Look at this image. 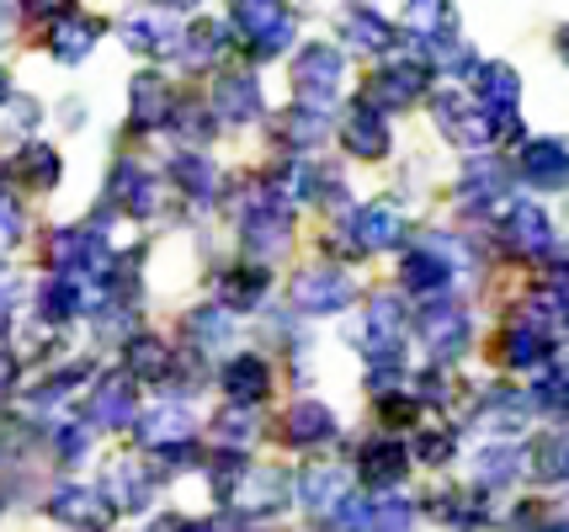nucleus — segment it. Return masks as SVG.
<instances>
[{"instance_id": "obj_31", "label": "nucleus", "mask_w": 569, "mask_h": 532, "mask_svg": "<svg viewBox=\"0 0 569 532\" xmlns=\"http://www.w3.org/2000/svg\"><path fill=\"white\" fill-rule=\"evenodd\" d=\"M410 522H416V511H410V501H378V506L368 511V532H410Z\"/></svg>"}, {"instance_id": "obj_8", "label": "nucleus", "mask_w": 569, "mask_h": 532, "mask_svg": "<svg viewBox=\"0 0 569 532\" xmlns=\"http://www.w3.org/2000/svg\"><path fill=\"white\" fill-rule=\"evenodd\" d=\"M267 389H272V368H267L256 352H240V357L223 362V394H229L234 410H250Z\"/></svg>"}, {"instance_id": "obj_29", "label": "nucleus", "mask_w": 569, "mask_h": 532, "mask_svg": "<svg viewBox=\"0 0 569 532\" xmlns=\"http://www.w3.org/2000/svg\"><path fill=\"white\" fill-rule=\"evenodd\" d=\"M187 335H198L192 347L213 352V347H223V341H229V314H223L219 304H202L198 314H187Z\"/></svg>"}, {"instance_id": "obj_1", "label": "nucleus", "mask_w": 569, "mask_h": 532, "mask_svg": "<svg viewBox=\"0 0 569 532\" xmlns=\"http://www.w3.org/2000/svg\"><path fill=\"white\" fill-rule=\"evenodd\" d=\"M293 76H298V107L325 112V107L341 97V80H347V53L336 49V43H303Z\"/></svg>"}, {"instance_id": "obj_17", "label": "nucleus", "mask_w": 569, "mask_h": 532, "mask_svg": "<svg viewBox=\"0 0 569 532\" xmlns=\"http://www.w3.org/2000/svg\"><path fill=\"white\" fill-rule=\"evenodd\" d=\"M452 278V261L447 255H431V251H416L405 255V267H399V282L410 288V293H421V299H437Z\"/></svg>"}, {"instance_id": "obj_32", "label": "nucleus", "mask_w": 569, "mask_h": 532, "mask_svg": "<svg viewBox=\"0 0 569 532\" xmlns=\"http://www.w3.org/2000/svg\"><path fill=\"white\" fill-rule=\"evenodd\" d=\"M22 177L32 181V187H53V181H59V154L43 150V144H27L22 150Z\"/></svg>"}, {"instance_id": "obj_14", "label": "nucleus", "mask_w": 569, "mask_h": 532, "mask_svg": "<svg viewBox=\"0 0 569 532\" xmlns=\"http://www.w3.org/2000/svg\"><path fill=\"white\" fill-rule=\"evenodd\" d=\"M171 107H176V91L160 76L133 80V128H139V133H154V128L171 123Z\"/></svg>"}, {"instance_id": "obj_12", "label": "nucleus", "mask_w": 569, "mask_h": 532, "mask_svg": "<svg viewBox=\"0 0 569 532\" xmlns=\"http://www.w3.org/2000/svg\"><path fill=\"white\" fill-rule=\"evenodd\" d=\"M357 469H362V480H368L372 490H389V484L405 480V469H410V453H405V442L372 436L368 448L357 453Z\"/></svg>"}, {"instance_id": "obj_27", "label": "nucleus", "mask_w": 569, "mask_h": 532, "mask_svg": "<svg viewBox=\"0 0 569 532\" xmlns=\"http://www.w3.org/2000/svg\"><path fill=\"white\" fill-rule=\"evenodd\" d=\"M431 511L442 516L447 528H458V532L485 528V522H490V516H485V501H479V495H437V501H431Z\"/></svg>"}, {"instance_id": "obj_37", "label": "nucleus", "mask_w": 569, "mask_h": 532, "mask_svg": "<svg viewBox=\"0 0 569 532\" xmlns=\"http://www.w3.org/2000/svg\"><path fill=\"white\" fill-rule=\"evenodd\" d=\"M559 532H569V522H559Z\"/></svg>"}, {"instance_id": "obj_35", "label": "nucleus", "mask_w": 569, "mask_h": 532, "mask_svg": "<svg viewBox=\"0 0 569 532\" xmlns=\"http://www.w3.org/2000/svg\"><path fill=\"white\" fill-rule=\"evenodd\" d=\"M559 53L569 59V27H559Z\"/></svg>"}, {"instance_id": "obj_36", "label": "nucleus", "mask_w": 569, "mask_h": 532, "mask_svg": "<svg viewBox=\"0 0 569 532\" xmlns=\"http://www.w3.org/2000/svg\"><path fill=\"white\" fill-rule=\"evenodd\" d=\"M11 102V86H6V76H0V107Z\"/></svg>"}, {"instance_id": "obj_25", "label": "nucleus", "mask_w": 569, "mask_h": 532, "mask_svg": "<svg viewBox=\"0 0 569 532\" xmlns=\"http://www.w3.org/2000/svg\"><path fill=\"white\" fill-rule=\"evenodd\" d=\"M341 484H347L341 469H303V474H298V501L309 511H325L336 495H341Z\"/></svg>"}, {"instance_id": "obj_10", "label": "nucleus", "mask_w": 569, "mask_h": 532, "mask_svg": "<svg viewBox=\"0 0 569 532\" xmlns=\"http://www.w3.org/2000/svg\"><path fill=\"white\" fill-rule=\"evenodd\" d=\"M506 229H511V245H517L527 261H543V255H553V224H548L543 208H532V203L506 208Z\"/></svg>"}, {"instance_id": "obj_20", "label": "nucleus", "mask_w": 569, "mask_h": 532, "mask_svg": "<svg viewBox=\"0 0 569 532\" xmlns=\"http://www.w3.org/2000/svg\"><path fill=\"white\" fill-rule=\"evenodd\" d=\"M506 181H511V171H506L500 160H479V165H469V171H463L458 198H463V203H473V208L500 203V198H506Z\"/></svg>"}, {"instance_id": "obj_28", "label": "nucleus", "mask_w": 569, "mask_h": 532, "mask_svg": "<svg viewBox=\"0 0 569 532\" xmlns=\"http://www.w3.org/2000/svg\"><path fill=\"white\" fill-rule=\"evenodd\" d=\"M368 511L372 506L362 495H347V490H341V495L325 506V532H368Z\"/></svg>"}, {"instance_id": "obj_21", "label": "nucleus", "mask_w": 569, "mask_h": 532, "mask_svg": "<svg viewBox=\"0 0 569 532\" xmlns=\"http://www.w3.org/2000/svg\"><path fill=\"white\" fill-rule=\"evenodd\" d=\"M246 501L256 506V516H277L288 506V474L282 469H246Z\"/></svg>"}, {"instance_id": "obj_24", "label": "nucleus", "mask_w": 569, "mask_h": 532, "mask_svg": "<svg viewBox=\"0 0 569 532\" xmlns=\"http://www.w3.org/2000/svg\"><path fill=\"white\" fill-rule=\"evenodd\" d=\"M517 474H527V453H521V448L500 442V448H485V453H479V484H485V490H500V484H511Z\"/></svg>"}, {"instance_id": "obj_22", "label": "nucleus", "mask_w": 569, "mask_h": 532, "mask_svg": "<svg viewBox=\"0 0 569 532\" xmlns=\"http://www.w3.org/2000/svg\"><path fill=\"white\" fill-rule=\"evenodd\" d=\"M330 436H336V415H330V410L315 405V400L293 405V415H288V442H298V448H320Z\"/></svg>"}, {"instance_id": "obj_6", "label": "nucleus", "mask_w": 569, "mask_h": 532, "mask_svg": "<svg viewBox=\"0 0 569 532\" xmlns=\"http://www.w3.org/2000/svg\"><path fill=\"white\" fill-rule=\"evenodd\" d=\"M293 304L303 314H336V309L351 304V278L341 267H309L293 282Z\"/></svg>"}, {"instance_id": "obj_13", "label": "nucleus", "mask_w": 569, "mask_h": 532, "mask_svg": "<svg viewBox=\"0 0 569 532\" xmlns=\"http://www.w3.org/2000/svg\"><path fill=\"white\" fill-rule=\"evenodd\" d=\"M86 426H133V379H101L86 405Z\"/></svg>"}, {"instance_id": "obj_9", "label": "nucleus", "mask_w": 569, "mask_h": 532, "mask_svg": "<svg viewBox=\"0 0 569 532\" xmlns=\"http://www.w3.org/2000/svg\"><path fill=\"white\" fill-rule=\"evenodd\" d=\"M267 112V102H261V86L250 76H219V86H213V118L219 123H256Z\"/></svg>"}, {"instance_id": "obj_26", "label": "nucleus", "mask_w": 569, "mask_h": 532, "mask_svg": "<svg viewBox=\"0 0 569 532\" xmlns=\"http://www.w3.org/2000/svg\"><path fill=\"white\" fill-rule=\"evenodd\" d=\"M511 347H506V362H517V368H538L553 357V341H548V330H532V325H517L506 335Z\"/></svg>"}, {"instance_id": "obj_18", "label": "nucleus", "mask_w": 569, "mask_h": 532, "mask_svg": "<svg viewBox=\"0 0 569 532\" xmlns=\"http://www.w3.org/2000/svg\"><path fill=\"white\" fill-rule=\"evenodd\" d=\"M341 32H347V43H357V49H395V38H399V27L383 22V17L368 11V6L341 11Z\"/></svg>"}, {"instance_id": "obj_23", "label": "nucleus", "mask_w": 569, "mask_h": 532, "mask_svg": "<svg viewBox=\"0 0 569 532\" xmlns=\"http://www.w3.org/2000/svg\"><path fill=\"white\" fill-rule=\"evenodd\" d=\"M171 181L181 187V192H187V198H202V203L219 192V171H213V165H208L198 150L176 154V160H171Z\"/></svg>"}, {"instance_id": "obj_15", "label": "nucleus", "mask_w": 569, "mask_h": 532, "mask_svg": "<svg viewBox=\"0 0 569 532\" xmlns=\"http://www.w3.org/2000/svg\"><path fill=\"white\" fill-rule=\"evenodd\" d=\"M351 234H357L362 251H389V245L405 240V213L389 203L368 208V213H351Z\"/></svg>"}, {"instance_id": "obj_11", "label": "nucleus", "mask_w": 569, "mask_h": 532, "mask_svg": "<svg viewBox=\"0 0 569 532\" xmlns=\"http://www.w3.org/2000/svg\"><path fill=\"white\" fill-rule=\"evenodd\" d=\"M341 139H347L351 154L378 160V154H389V118H383V112H372L368 102H357L347 112V123H341Z\"/></svg>"}, {"instance_id": "obj_4", "label": "nucleus", "mask_w": 569, "mask_h": 532, "mask_svg": "<svg viewBox=\"0 0 569 532\" xmlns=\"http://www.w3.org/2000/svg\"><path fill=\"white\" fill-rule=\"evenodd\" d=\"M517 177L538 192H565L569 187V144L559 139H527L517 154Z\"/></svg>"}, {"instance_id": "obj_7", "label": "nucleus", "mask_w": 569, "mask_h": 532, "mask_svg": "<svg viewBox=\"0 0 569 532\" xmlns=\"http://www.w3.org/2000/svg\"><path fill=\"white\" fill-rule=\"evenodd\" d=\"M49 511L59 516V522H70L74 532H101L107 522H112L107 495L86 490V484H59V490H53V501H49Z\"/></svg>"}, {"instance_id": "obj_3", "label": "nucleus", "mask_w": 569, "mask_h": 532, "mask_svg": "<svg viewBox=\"0 0 569 532\" xmlns=\"http://www.w3.org/2000/svg\"><path fill=\"white\" fill-rule=\"evenodd\" d=\"M421 335H426V352L437 357V362H452V357L469 347V309L458 304V299H447V293H437L421 314Z\"/></svg>"}, {"instance_id": "obj_33", "label": "nucleus", "mask_w": 569, "mask_h": 532, "mask_svg": "<svg viewBox=\"0 0 569 532\" xmlns=\"http://www.w3.org/2000/svg\"><path fill=\"white\" fill-rule=\"evenodd\" d=\"M532 400L543 410H569V368H559V373H548L538 389H532Z\"/></svg>"}, {"instance_id": "obj_34", "label": "nucleus", "mask_w": 569, "mask_h": 532, "mask_svg": "<svg viewBox=\"0 0 569 532\" xmlns=\"http://www.w3.org/2000/svg\"><path fill=\"white\" fill-rule=\"evenodd\" d=\"M416 453H421L426 463H442V458L452 453V436H447V431H421V442H416Z\"/></svg>"}, {"instance_id": "obj_5", "label": "nucleus", "mask_w": 569, "mask_h": 532, "mask_svg": "<svg viewBox=\"0 0 569 532\" xmlns=\"http://www.w3.org/2000/svg\"><path fill=\"white\" fill-rule=\"evenodd\" d=\"M426 86H431V70H426L421 59H395L389 70L372 76V91L362 102H368L372 112H383V107H410V102H421Z\"/></svg>"}, {"instance_id": "obj_30", "label": "nucleus", "mask_w": 569, "mask_h": 532, "mask_svg": "<svg viewBox=\"0 0 569 532\" xmlns=\"http://www.w3.org/2000/svg\"><path fill=\"white\" fill-rule=\"evenodd\" d=\"M532 469H538V480H565L569 474V431L565 436H548L543 448H538V458H527Z\"/></svg>"}, {"instance_id": "obj_16", "label": "nucleus", "mask_w": 569, "mask_h": 532, "mask_svg": "<svg viewBox=\"0 0 569 532\" xmlns=\"http://www.w3.org/2000/svg\"><path fill=\"white\" fill-rule=\"evenodd\" d=\"M261 293H267V267L261 261H246V267H229L219 282V309H256L261 304Z\"/></svg>"}, {"instance_id": "obj_2", "label": "nucleus", "mask_w": 569, "mask_h": 532, "mask_svg": "<svg viewBox=\"0 0 569 532\" xmlns=\"http://www.w3.org/2000/svg\"><path fill=\"white\" fill-rule=\"evenodd\" d=\"M229 22L240 27V43L250 49V59H277L298 32L293 11H282V6H240Z\"/></svg>"}, {"instance_id": "obj_19", "label": "nucleus", "mask_w": 569, "mask_h": 532, "mask_svg": "<svg viewBox=\"0 0 569 532\" xmlns=\"http://www.w3.org/2000/svg\"><path fill=\"white\" fill-rule=\"evenodd\" d=\"M97 32H101V27L86 22L80 11H64V17H59V32L49 38V43H53V59H64V64H80L86 53L97 49Z\"/></svg>"}]
</instances>
